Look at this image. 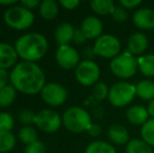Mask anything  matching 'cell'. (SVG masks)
Returning a JSON list of instances; mask_svg holds the SVG:
<instances>
[{
  "label": "cell",
  "instance_id": "cell-1",
  "mask_svg": "<svg viewBox=\"0 0 154 153\" xmlns=\"http://www.w3.org/2000/svg\"><path fill=\"white\" fill-rule=\"evenodd\" d=\"M10 81L15 89L25 94H37L45 86L43 70L32 62L18 63L10 75Z\"/></svg>",
  "mask_w": 154,
  "mask_h": 153
},
{
  "label": "cell",
  "instance_id": "cell-2",
  "mask_svg": "<svg viewBox=\"0 0 154 153\" xmlns=\"http://www.w3.org/2000/svg\"><path fill=\"white\" fill-rule=\"evenodd\" d=\"M18 56L25 62L40 60L48 49V42L43 35L38 33H29L21 36L15 44Z\"/></svg>",
  "mask_w": 154,
  "mask_h": 153
},
{
  "label": "cell",
  "instance_id": "cell-3",
  "mask_svg": "<svg viewBox=\"0 0 154 153\" xmlns=\"http://www.w3.org/2000/svg\"><path fill=\"white\" fill-rule=\"evenodd\" d=\"M62 123L67 130L80 133L88 130L91 125V118L85 109L81 107H71L64 112Z\"/></svg>",
  "mask_w": 154,
  "mask_h": 153
},
{
  "label": "cell",
  "instance_id": "cell-4",
  "mask_svg": "<svg viewBox=\"0 0 154 153\" xmlns=\"http://www.w3.org/2000/svg\"><path fill=\"white\" fill-rule=\"evenodd\" d=\"M3 18L6 25L18 31L29 29L35 20V16L32 11L19 5L8 8L4 13Z\"/></svg>",
  "mask_w": 154,
  "mask_h": 153
},
{
  "label": "cell",
  "instance_id": "cell-5",
  "mask_svg": "<svg viewBox=\"0 0 154 153\" xmlns=\"http://www.w3.org/2000/svg\"><path fill=\"white\" fill-rule=\"evenodd\" d=\"M137 60L129 53L116 56L110 63L111 72L119 78L127 79L134 76L137 69Z\"/></svg>",
  "mask_w": 154,
  "mask_h": 153
},
{
  "label": "cell",
  "instance_id": "cell-6",
  "mask_svg": "<svg viewBox=\"0 0 154 153\" xmlns=\"http://www.w3.org/2000/svg\"><path fill=\"white\" fill-rule=\"evenodd\" d=\"M135 94V86L127 82H120L110 88L108 98L113 106L123 107L129 104Z\"/></svg>",
  "mask_w": 154,
  "mask_h": 153
},
{
  "label": "cell",
  "instance_id": "cell-7",
  "mask_svg": "<svg viewBox=\"0 0 154 153\" xmlns=\"http://www.w3.org/2000/svg\"><path fill=\"white\" fill-rule=\"evenodd\" d=\"M95 55L103 58H116L121 50V43L118 38L111 35H103L97 39L94 43Z\"/></svg>",
  "mask_w": 154,
  "mask_h": 153
},
{
  "label": "cell",
  "instance_id": "cell-8",
  "mask_svg": "<svg viewBox=\"0 0 154 153\" xmlns=\"http://www.w3.org/2000/svg\"><path fill=\"white\" fill-rule=\"evenodd\" d=\"M35 124L40 130L51 133L59 130L62 124V120L59 113L56 111L51 109H43L36 115Z\"/></svg>",
  "mask_w": 154,
  "mask_h": 153
},
{
  "label": "cell",
  "instance_id": "cell-9",
  "mask_svg": "<svg viewBox=\"0 0 154 153\" xmlns=\"http://www.w3.org/2000/svg\"><path fill=\"white\" fill-rule=\"evenodd\" d=\"M75 77L83 86H91L99 80L100 68L91 60H85L75 68Z\"/></svg>",
  "mask_w": 154,
  "mask_h": 153
},
{
  "label": "cell",
  "instance_id": "cell-10",
  "mask_svg": "<svg viewBox=\"0 0 154 153\" xmlns=\"http://www.w3.org/2000/svg\"><path fill=\"white\" fill-rule=\"evenodd\" d=\"M42 99L46 104L51 106H60L66 101L67 91L62 85L58 83H47L41 91Z\"/></svg>",
  "mask_w": 154,
  "mask_h": 153
},
{
  "label": "cell",
  "instance_id": "cell-11",
  "mask_svg": "<svg viewBox=\"0 0 154 153\" xmlns=\"http://www.w3.org/2000/svg\"><path fill=\"white\" fill-rule=\"evenodd\" d=\"M56 60L58 64L64 69L77 68L80 64L79 54L70 45H60L56 53Z\"/></svg>",
  "mask_w": 154,
  "mask_h": 153
},
{
  "label": "cell",
  "instance_id": "cell-12",
  "mask_svg": "<svg viewBox=\"0 0 154 153\" xmlns=\"http://www.w3.org/2000/svg\"><path fill=\"white\" fill-rule=\"evenodd\" d=\"M81 31L85 35L86 39H94L101 37L103 31V24L97 17L89 16L83 20L81 25Z\"/></svg>",
  "mask_w": 154,
  "mask_h": 153
},
{
  "label": "cell",
  "instance_id": "cell-13",
  "mask_svg": "<svg viewBox=\"0 0 154 153\" xmlns=\"http://www.w3.org/2000/svg\"><path fill=\"white\" fill-rule=\"evenodd\" d=\"M18 57L15 47L6 43H0V68L6 70L14 66Z\"/></svg>",
  "mask_w": 154,
  "mask_h": 153
},
{
  "label": "cell",
  "instance_id": "cell-14",
  "mask_svg": "<svg viewBox=\"0 0 154 153\" xmlns=\"http://www.w3.org/2000/svg\"><path fill=\"white\" fill-rule=\"evenodd\" d=\"M133 22L142 29H154V12L150 8H140L134 13Z\"/></svg>",
  "mask_w": 154,
  "mask_h": 153
},
{
  "label": "cell",
  "instance_id": "cell-15",
  "mask_svg": "<svg viewBox=\"0 0 154 153\" xmlns=\"http://www.w3.org/2000/svg\"><path fill=\"white\" fill-rule=\"evenodd\" d=\"M148 46V39L142 33L133 34L128 40V49L132 55H140Z\"/></svg>",
  "mask_w": 154,
  "mask_h": 153
},
{
  "label": "cell",
  "instance_id": "cell-16",
  "mask_svg": "<svg viewBox=\"0 0 154 153\" xmlns=\"http://www.w3.org/2000/svg\"><path fill=\"white\" fill-rule=\"evenodd\" d=\"M75 31V29H73V26L70 23H67V22L61 23L56 29L55 38L60 45H68V43L70 41H72Z\"/></svg>",
  "mask_w": 154,
  "mask_h": 153
},
{
  "label": "cell",
  "instance_id": "cell-17",
  "mask_svg": "<svg viewBox=\"0 0 154 153\" xmlns=\"http://www.w3.org/2000/svg\"><path fill=\"white\" fill-rule=\"evenodd\" d=\"M148 110L143 106H133L127 111V120L133 125H144L148 121Z\"/></svg>",
  "mask_w": 154,
  "mask_h": 153
},
{
  "label": "cell",
  "instance_id": "cell-18",
  "mask_svg": "<svg viewBox=\"0 0 154 153\" xmlns=\"http://www.w3.org/2000/svg\"><path fill=\"white\" fill-rule=\"evenodd\" d=\"M108 136H109L110 141L116 145H125L126 143H128V139H129V133L124 126L113 125L109 128Z\"/></svg>",
  "mask_w": 154,
  "mask_h": 153
},
{
  "label": "cell",
  "instance_id": "cell-19",
  "mask_svg": "<svg viewBox=\"0 0 154 153\" xmlns=\"http://www.w3.org/2000/svg\"><path fill=\"white\" fill-rule=\"evenodd\" d=\"M135 92L143 100H154V82L149 81V80L140 82L135 86Z\"/></svg>",
  "mask_w": 154,
  "mask_h": 153
},
{
  "label": "cell",
  "instance_id": "cell-20",
  "mask_svg": "<svg viewBox=\"0 0 154 153\" xmlns=\"http://www.w3.org/2000/svg\"><path fill=\"white\" fill-rule=\"evenodd\" d=\"M59 13L58 4L54 0H44L40 4V14L46 20H53Z\"/></svg>",
  "mask_w": 154,
  "mask_h": 153
},
{
  "label": "cell",
  "instance_id": "cell-21",
  "mask_svg": "<svg viewBox=\"0 0 154 153\" xmlns=\"http://www.w3.org/2000/svg\"><path fill=\"white\" fill-rule=\"evenodd\" d=\"M92 11L99 15L112 14L116 8L114 2L112 0H92L90 2Z\"/></svg>",
  "mask_w": 154,
  "mask_h": 153
},
{
  "label": "cell",
  "instance_id": "cell-22",
  "mask_svg": "<svg viewBox=\"0 0 154 153\" xmlns=\"http://www.w3.org/2000/svg\"><path fill=\"white\" fill-rule=\"evenodd\" d=\"M137 65L143 75L147 77H154V55H146L138 58Z\"/></svg>",
  "mask_w": 154,
  "mask_h": 153
},
{
  "label": "cell",
  "instance_id": "cell-23",
  "mask_svg": "<svg viewBox=\"0 0 154 153\" xmlns=\"http://www.w3.org/2000/svg\"><path fill=\"white\" fill-rule=\"evenodd\" d=\"M16 145L15 135L11 131H0V153H5L14 149Z\"/></svg>",
  "mask_w": 154,
  "mask_h": 153
},
{
  "label": "cell",
  "instance_id": "cell-24",
  "mask_svg": "<svg viewBox=\"0 0 154 153\" xmlns=\"http://www.w3.org/2000/svg\"><path fill=\"white\" fill-rule=\"evenodd\" d=\"M17 90L13 85H6L0 90V107H8L15 101Z\"/></svg>",
  "mask_w": 154,
  "mask_h": 153
},
{
  "label": "cell",
  "instance_id": "cell-25",
  "mask_svg": "<svg viewBox=\"0 0 154 153\" xmlns=\"http://www.w3.org/2000/svg\"><path fill=\"white\" fill-rule=\"evenodd\" d=\"M126 153H153L151 146L145 143L142 139H134L128 143Z\"/></svg>",
  "mask_w": 154,
  "mask_h": 153
},
{
  "label": "cell",
  "instance_id": "cell-26",
  "mask_svg": "<svg viewBox=\"0 0 154 153\" xmlns=\"http://www.w3.org/2000/svg\"><path fill=\"white\" fill-rule=\"evenodd\" d=\"M85 153H116V149L106 142H92L86 148Z\"/></svg>",
  "mask_w": 154,
  "mask_h": 153
},
{
  "label": "cell",
  "instance_id": "cell-27",
  "mask_svg": "<svg viewBox=\"0 0 154 153\" xmlns=\"http://www.w3.org/2000/svg\"><path fill=\"white\" fill-rule=\"evenodd\" d=\"M143 141L147 143L149 146L154 147V118L149 120L143 125L142 130H140Z\"/></svg>",
  "mask_w": 154,
  "mask_h": 153
},
{
  "label": "cell",
  "instance_id": "cell-28",
  "mask_svg": "<svg viewBox=\"0 0 154 153\" xmlns=\"http://www.w3.org/2000/svg\"><path fill=\"white\" fill-rule=\"evenodd\" d=\"M38 137V133L31 126H24L20 129L19 131V139L22 143L26 144V145H31V144L37 142Z\"/></svg>",
  "mask_w": 154,
  "mask_h": 153
},
{
  "label": "cell",
  "instance_id": "cell-29",
  "mask_svg": "<svg viewBox=\"0 0 154 153\" xmlns=\"http://www.w3.org/2000/svg\"><path fill=\"white\" fill-rule=\"evenodd\" d=\"M14 127V118L8 112H0V131H11Z\"/></svg>",
  "mask_w": 154,
  "mask_h": 153
},
{
  "label": "cell",
  "instance_id": "cell-30",
  "mask_svg": "<svg viewBox=\"0 0 154 153\" xmlns=\"http://www.w3.org/2000/svg\"><path fill=\"white\" fill-rule=\"evenodd\" d=\"M108 94H109V90H108L105 83L101 82V83L95 84L94 88H93V96H94V98L97 99V100H99V101L103 100Z\"/></svg>",
  "mask_w": 154,
  "mask_h": 153
},
{
  "label": "cell",
  "instance_id": "cell-31",
  "mask_svg": "<svg viewBox=\"0 0 154 153\" xmlns=\"http://www.w3.org/2000/svg\"><path fill=\"white\" fill-rule=\"evenodd\" d=\"M35 118L36 115L31 110H23L19 113V121L25 125H31L35 123Z\"/></svg>",
  "mask_w": 154,
  "mask_h": 153
},
{
  "label": "cell",
  "instance_id": "cell-32",
  "mask_svg": "<svg viewBox=\"0 0 154 153\" xmlns=\"http://www.w3.org/2000/svg\"><path fill=\"white\" fill-rule=\"evenodd\" d=\"M112 18L118 22H123L128 18V13L126 11V8H124L123 6H116L113 13H112Z\"/></svg>",
  "mask_w": 154,
  "mask_h": 153
},
{
  "label": "cell",
  "instance_id": "cell-33",
  "mask_svg": "<svg viewBox=\"0 0 154 153\" xmlns=\"http://www.w3.org/2000/svg\"><path fill=\"white\" fill-rule=\"evenodd\" d=\"M25 153H45V146L42 142L37 141L26 146Z\"/></svg>",
  "mask_w": 154,
  "mask_h": 153
},
{
  "label": "cell",
  "instance_id": "cell-34",
  "mask_svg": "<svg viewBox=\"0 0 154 153\" xmlns=\"http://www.w3.org/2000/svg\"><path fill=\"white\" fill-rule=\"evenodd\" d=\"M20 3L23 8H27V10H29V11L34 10V8H37L38 6H40V4H41L40 1H38V0H22Z\"/></svg>",
  "mask_w": 154,
  "mask_h": 153
},
{
  "label": "cell",
  "instance_id": "cell-35",
  "mask_svg": "<svg viewBox=\"0 0 154 153\" xmlns=\"http://www.w3.org/2000/svg\"><path fill=\"white\" fill-rule=\"evenodd\" d=\"M140 3H142L140 0H121L120 1V4L124 8H129V10L136 8Z\"/></svg>",
  "mask_w": 154,
  "mask_h": 153
},
{
  "label": "cell",
  "instance_id": "cell-36",
  "mask_svg": "<svg viewBox=\"0 0 154 153\" xmlns=\"http://www.w3.org/2000/svg\"><path fill=\"white\" fill-rule=\"evenodd\" d=\"M72 41L75 43V44H83V43L86 41V37L83 34V32L81 31V29H75V35H73Z\"/></svg>",
  "mask_w": 154,
  "mask_h": 153
},
{
  "label": "cell",
  "instance_id": "cell-37",
  "mask_svg": "<svg viewBox=\"0 0 154 153\" xmlns=\"http://www.w3.org/2000/svg\"><path fill=\"white\" fill-rule=\"evenodd\" d=\"M79 0H61L60 1V4L67 10H73L79 5Z\"/></svg>",
  "mask_w": 154,
  "mask_h": 153
},
{
  "label": "cell",
  "instance_id": "cell-38",
  "mask_svg": "<svg viewBox=\"0 0 154 153\" xmlns=\"http://www.w3.org/2000/svg\"><path fill=\"white\" fill-rule=\"evenodd\" d=\"M8 78H10V76H8V72L5 69L0 68V90L8 85Z\"/></svg>",
  "mask_w": 154,
  "mask_h": 153
},
{
  "label": "cell",
  "instance_id": "cell-39",
  "mask_svg": "<svg viewBox=\"0 0 154 153\" xmlns=\"http://www.w3.org/2000/svg\"><path fill=\"white\" fill-rule=\"evenodd\" d=\"M101 127H100V125L97 124H91L90 125V127L88 128L87 132L89 133V135H91V136H99L100 134H101Z\"/></svg>",
  "mask_w": 154,
  "mask_h": 153
},
{
  "label": "cell",
  "instance_id": "cell-40",
  "mask_svg": "<svg viewBox=\"0 0 154 153\" xmlns=\"http://www.w3.org/2000/svg\"><path fill=\"white\" fill-rule=\"evenodd\" d=\"M84 57L86 59H92L93 57L95 56V53H94V49L93 47H87V48L84 49Z\"/></svg>",
  "mask_w": 154,
  "mask_h": 153
},
{
  "label": "cell",
  "instance_id": "cell-41",
  "mask_svg": "<svg viewBox=\"0 0 154 153\" xmlns=\"http://www.w3.org/2000/svg\"><path fill=\"white\" fill-rule=\"evenodd\" d=\"M147 110H148V113H149V115H150L151 116H153V118H154V100L150 101V103H149Z\"/></svg>",
  "mask_w": 154,
  "mask_h": 153
},
{
  "label": "cell",
  "instance_id": "cell-42",
  "mask_svg": "<svg viewBox=\"0 0 154 153\" xmlns=\"http://www.w3.org/2000/svg\"><path fill=\"white\" fill-rule=\"evenodd\" d=\"M16 0H11V1H0V4L1 5H6V6H14L16 5Z\"/></svg>",
  "mask_w": 154,
  "mask_h": 153
}]
</instances>
